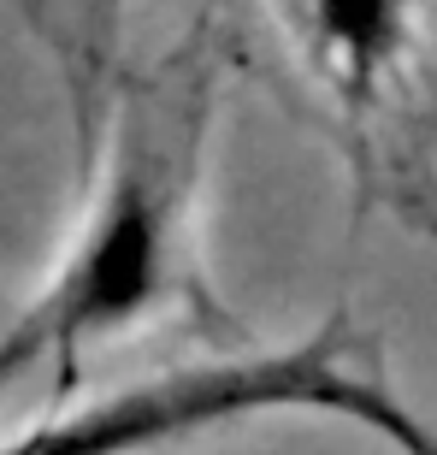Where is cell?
Returning a JSON list of instances; mask_svg holds the SVG:
<instances>
[{
  "label": "cell",
  "instance_id": "cell-1",
  "mask_svg": "<svg viewBox=\"0 0 437 455\" xmlns=\"http://www.w3.org/2000/svg\"><path fill=\"white\" fill-rule=\"evenodd\" d=\"M213 124L207 53H178L124 95L83 225L66 243L48 284L0 331V396L48 379L53 396L113 343L189 320L207 338H231L202 267V160Z\"/></svg>",
  "mask_w": 437,
  "mask_h": 455
},
{
  "label": "cell",
  "instance_id": "cell-2",
  "mask_svg": "<svg viewBox=\"0 0 437 455\" xmlns=\"http://www.w3.org/2000/svg\"><path fill=\"white\" fill-rule=\"evenodd\" d=\"M272 414H325L385 438L396 455H437V426L396 396L378 343L349 314H331L320 331L284 349L189 361L77 408H53L48 420L6 432L0 455H160L184 438Z\"/></svg>",
  "mask_w": 437,
  "mask_h": 455
},
{
  "label": "cell",
  "instance_id": "cell-3",
  "mask_svg": "<svg viewBox=\"0 0 437 455\" xmlns=\"http://www.w3.org/2000/svg\"><path fill=\"white\" fill-rule=\"evenodd\" d=\"M278 18L302 71L354 136L361 189H378V136L402 113L420 60V0H278Z\"/></svg>",
  "mask_w": 437,
  "mask_h": 455
},
{
  "label": "cell",
  "instance_id": "cell-4",
  "mask_svg": "<svg viewBox=\"0 0 437 455\" xmlns=\"http://www.w3.org/2000/svg\"><path fill=\"white\" fill-rule=\"evenodd\" d=\"M118 6L124 0H77V53H83V101L95 77L107 71L113 60V42H118Z\"/></svg>",
  "mask_w": 437,
  "mask_h": 455
}]
</instances>
